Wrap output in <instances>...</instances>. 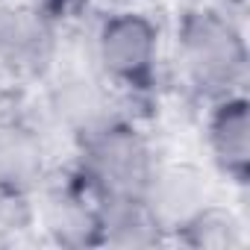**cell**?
<instances>
[{"label": "cell", "mask_w": 250, "mask_h": 250, "mask_svg": "<svg viewBox=\"0 0 250 250\" xmlns=\"http://www.w3.org/2000/svg\"><path fill=\"white\" fill-rule=\"evenodd\" d=\"M177 53L188 85L209 100L235 94L247 77V42L224 9L191 6L177 24Z\"/></svg>", "instance_id": "cell-1"}, {"label": "cell", "mask_w": 250, "mask_h": 250, "mask_svg": "<svg viewBox=\"0 0 250 250\" xmlns=\"http://www.w3.org/2000/svg\"><path fill=\"white\" fill-rule=\"evenodd\" d=\"M94 53L103 77L127 94L147 100L159 77V27L145 12H112L100 21Z\"/></svg>", "instance_id": "cell-2"}, {"label": "cell", "mask_w": 250, "mask_h": 250, "mask_svg": "<svg viewBox=\"0 0 250 250\" xmlns=\"http://www.w3.org/2000/svg\"><path fill=\"white\" fill-rule=\"evenodd\" d=\"M80 150V171L103 197H142L156 168L147 139L121 115L85 139Z\"/></svg>", "instance_id": "cell-3"}, {"label": "cell", "mask_w": 250, "mask_h": 250, "mask_svg": "<svg viewBox=\"0 0 250 250\" xmlns=\"http://www.w3.org/2000/svg\"><path fill=\"white\" fill-rule=\"evenodd\" d=\"M56 50V18L39 3H0V62L15 74H44Z\"/></svg>", "instance_id": "cell-4"}, {"label": "cell", "mask_w": 250, "mask_h": 250, "mask_svg": "<svg viewBox=\"0 0 250 250\" xmlns=\"http://www.w3.org/2000/svg\"><path fill=\"white\" fill-rule=\"evenodd\" d=\"M103 194L77 168L44 206V229L62 247H103Z\"/></svg>", "instance_id": "cell-5"}, {"label": "cell", "mask_w": 250, "mask_h": 250, "mask_svg": "<svg viewBox=\"0 0 250 250\" xmlns=\"http://www.w3.org/2000/svg\"><path fill=\"white\" fill-rule=\"evenodd\" d=\"M142 200L162 235H177V229L209 203L206 177L200 174V168L186 162L156 165Z\"/></svg>", "instance_id": "cell-6"}, {"label": "cell", "mask_w": 250, "mask_h": 250, "mask_svg": "<svg viewBox=\"0 0 250 250\" xmlns=\"http://www.w3.org/2000/svg\"><path fill=\"white\" fill-rule=\"evenodd\" d=\"M206 142L218 171L235 186L250 180V103L241 91L212 100Z\"/></svg>", "instance_id": "cell-7"}, {"label": "cell", "mask_w": 250, "mask_h": 250, "mask_svg": "<svg viewBox=\"0 0 250 250\" xmlns=\"http://www.w3.org/2000/svg\"><path fill=\"white\" fill-rule=\"evenodd\" d=\"M50 106H53V115L59 118V124L80 145L85 139H91L97 130H103L109 121L118 118L106 88L83 74L59 80L56 88L50 91Z\"/></svg>", "instance_id": "cell-8"}, {"label": "cell", "mask_w": 250, "mask_h": 250, "mask_svg": "<svg viewBox=\"0 0 250 250\" xmlns=\"http://www.w3.org/2000/svg\"><path fill=\"white\" fill-rule=\"evenodd\" d=\"M47 174V153L24 121H0V191L33 194Z\"/></svg>", "instance_id": "cell-9"}, {"label": "cell", "mask_w": 250, "mask_h": 250, "mask_svg": "<svg viewBox=\"0 0 250 250\" xmlns=\"http://www.w3.org/2000/svg\"><path fill=\"white\" fill-rule=\"evenodd\" d=\"M100 218L103 244L112 247H150L165 238L142 197H103Z\"/></svg>", "instance_id": "cell-10"}, {"label": "cell", "mask_w": 250, "mask_h": 250, "mask_svg": "<svg viewBox=\"0 0 250 250\" xmlns=\"http://www.w3.org/2000/svg\"><path fill=\"white\" fill-rule=\"evenodd\" d=\"M174 238L194 250H232L244 244V227L229 209L206 203L194 218H188L177 229Z\"/></svg>", "instance_id": "cell-11"}, {"label": "cell", "mask_w": 250, "mask_h": 250, "mask_svg": "<svg viewBox=\"0 0 250 250\" xmlns=\"http://www.w3.org/2000/svg\"><path fill=\"white\" fill-rule=\"evenodd\" d=\"M30 221H33L30 194L0 191V229H21L30 227Z\"/></svg>", "instance_id": "cell-12"}]
</instances>
